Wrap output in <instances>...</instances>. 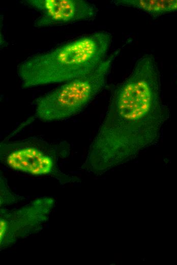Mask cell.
Here are the masks:
<instances>
[{
    "mask_svg": "<svg viewBox=\"0 0 177 265\" xmlns=\"http://www.w3.org/2000/svg\"><path fill=\"white\" fill-rule=\"evenodd\" d=\"M168 113L158 67L148 61L136 62L112 93L83 169L101 174L133 158L159 140Z\"/></svg>",
    "mask_w": 177,
    "mask_h": 265,
    "instance_id": "6da1fadb",
    "label": "cell"
},
{
    "mask_svg": "<svg viewBox=\"0 0 177 265\" xmlns=\"http://www.w3.org/2000/svg\"><path fill=\"white\" fill-rule=\"evenodd\" d=\"M112 35L99 31L28 57L19 64L22 87L65 83L95 71L107 58Z\"/></svg>",
    "mask_w": 177,
    "mask_h": 265,
    "instance_id": "7a4b0ae2",
    "label": "cell"
},
{
    "mask_svg": "<svg viewBox=\"0 0 177 265\" xmlns=\"http://www.w3.org/2000/svg\"><path fill=\"white\" fill-rule=\"evenodd\" d=\"M117 49L93 72L61 85L36 100L35 116L43 122L64 120L82 112L104 89Z\"/></svg>",
    "mask_w": 177,
    "mask_h": 265,
    "instance_id": "3957f363",
    "label": "cell"
},
{
    "mask_svg": "<svg viewBox=\"0 0 177 265\" xmlns=\"http://www.w3.org/2000/svg\"><path fill=\"white\" fill-rule=\"evenodd\" d=\"M69 152L66 142H50L36 137L4 141L0 145L1 162L9 168L35 176H51L63 183L72 178L58 166L60 158Z\"/></svg>",
    "mask_w": 177,
    "mask_h": 265,
    "instance_id": "277c9868",
    "label": "cell"
},
{
    "mask_svg": "<svg viewBox=\"0 0 177 265\" xmlns=\"http://www.w3.org/2000/svg\"><path fill=\"white\" fill-rule=\"evenodd\" d=\"M24 3L40 15L34 26L44 28L61 25L94 19L98 9L93 3L84 0H26Z\"/></svg>",
    "mask_w": 177,
    "mask_h": 265,
    "instance_id": "5b68a950",
    "label": "cell"
},
{
    "mask_svg": "<svg viewBox=\"0 0 177 265\" xmlns=\"http://www.w3.org/2000/svg\"><path fill=\"white\" fill-rule=\"evenodd\" d=\"M53 204L51 199L45 198L19 209L3 212L1 216V244H9L38 229L47 219Z\"/></svg>",
    "mask_w": 177,
    "mask_h": 265,
    "instance_id": "8992f818",
    "label": "cell"
},
{
    "mask_svg": "<svg viewBox=\"0 0 177 265\" xmlns=\"http://www.w3.org/2000/svg\"><path fill=\"white\" fill-rule=\"evenodd\" d=\"M111 3L139 10L154 17L177 12V0H113Z\"/></svg>",
    "mask_w": 177,
    "mask_h": 265,
    "instance_id": "52a82bcc",
    "label": "cell"
}]
</instances>
